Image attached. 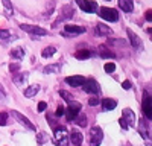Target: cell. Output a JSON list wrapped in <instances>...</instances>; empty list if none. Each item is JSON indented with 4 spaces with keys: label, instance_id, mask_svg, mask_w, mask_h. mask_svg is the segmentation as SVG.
<instances>
[{
    "label": "cell",
    "instance_id": "6da1fadb",
    "mask_svg": "<svg viewBox=\"0 0 152 146\" xmlns=\"http://www.w3.org/2000/svg\"><path fill=\"white\" fill-rule=\"evenodd\" d=\"M119 123H120L122 129H125V131L129 129V128H132V126H135L137 119H135V114H134V111H132L131 108H125V110H123Z\"/></svg>",
    "mask_w": 152,
    "mask_h": 146
},
{
    "label": "cell",
    "instance_id": "7a4b0ae2",
    "mask_svg": "<svg viewBox=\"0 0 152 146\" xmlns=\"http://www.w3.org/2000/svg\"><path fill=\"white\" fill-rule=\"evenodd\" d=\"M142 111L148 120H152V91L151 90H145V93H143Z\"/></svg>",
    "mask_w": 152,
    "mask_h": 146
},
{
    "label": "cell",
    "instance_id": "3957f363",
    "mask_svg": "<svg viewBox=\"0 0 152 146\" xmlns=\"http://www.w3.org/2000/svg\"><path fill=\"white\" fill-rule=\"evenodd\" d=\"M53 134H55L56 146H69V132L66 126H56Z\"/></svg>",
    "mask_w": 152,
    "mask_h": 146
},
{
    "label": "cell",
    "instance_id": "277c9868",
    "mask_svg": "<svg viewBox=\"0 0 152 146\" xmlns=\"http://www.w3.org/2000/svg\"><path fill=\"white\" fill-rule=\"evenodd\" d=\"M81 104L79 102H76V101H72L69 104V107L66 108V117L69 122H73L76 117H78V114L81 113Z\"/></svg>",
    "mask_w": 152,
    "mask_h": 146
},
{
    "label": "cell",
    "instance_id": "5b68a950",
    "mask_svg": "<svg viewBox=\"0 0 152 146\" xmlns=\"http://www.w3.org/2000/svg\"><path fill=\"white\" fill-rule=\"evenodd\" d=\"M126 34H128V38H129L131 47L134 49L135 52H142V50H143V41L140 40V36H138L132 29H126Z\"/></svg>",
    "mask_w": 152,
    "mask_h": 146
},
{
    "label": "cell",
    "instance_id": "8992f818",
    "mask_svg": "<svg viewBox=\"0 0 152 146\" xmlns=\"http://www.w3.org/2000/svg\"><path fill=\"white\" fill-rule=\"evenodd\" d=\"M104 140V132L100 126H93L90 129V146H99Z\"/></svg>",
    "mask_w": 152,
    "mask_h": 146
},
{
    "label": "cell",
    "instance_id": "52a82bcc",
    "mask_svg": "<svg viewBox=\"0 0 152 146\" xmlns=\"http://www.w3.org/2000/svg\"><path fill=\"white\" fill-rule=\"evenodd\" d=\"M99 15L102 17L104 20L107 21H117L119 20V12L116 9H113V8H99Z\"/></svg>",
    "mask_w": 152,
    "mask_h": 146
},
{
    "label": "cell",
    "instance_id": "ba28073f",
    "mask_svg": "<svg viewBox=\"0 0 152 146\" xmlns=\"http://www.w3.org/2000/svg\"><path fill=\"white\" fill-rule=\"evenodd\" d=\"M82 88H84V91L88 93V94H94V96H99V94H100V87H99L97 81H94L93 78L85 79V84L82 85Z\"/></svg>",
    "mask_w": 152,
    "mask_h": 146
},
{
    "label": "cell",
    "instance_id": "9c48e42d",
    "mask_svg": "<svg viewBox=\"0 0 152 146\" xmlns=\"http://www.w3.org/2000/svg\"><path fill=\"white\" fill-rule=\"evenodd\" d=\"M12 116H14V119L18 122V123L20 125H23L24 128H28V129H31V131H37V128H35V125L32 123V122L26 117V116H23L21 113H18V111H15V110H14V111H12L11 113Z\"/></svg>",
    "mask_w": 152,
    "mask_h": 146
},
{
    "label": "cell",
    "instance_id": "30bf717a",
    "mask_svg": "<svg viewBox=\"0 0 152 146\" xmlns=\"http://www.w3.org/2000/svg\"><path fill=\"white\" fill-rule=\"evenodd\" d=\"M76 3H78V6L82 11L88 12V14H93V12H96L97 8H99L94 0H76Z\"/></svg>",
    "mask_w": 152,
    "mask_h": 146
},
{
    "label": "cell",
    "instance_id": "8fae6325",
    "mask_svg": "<svg viewBox=\"0 0 152 146\" xmlns=\"http://www.w3.org/2000/svg\"><path fill=\"white\" fill-rule=\"evenodd\" d=\"M20 29L26 31L31 35H47V31L46 29H43L40 26H35V24H24V23H21L20 24Z\"/></svg>",
    "mask_w": 152,
    "mask_h": 146
},
{
    "label": "cell",
    "instance_id": "7c38bea8",
    "mask_svg": "<svg viewBox=\"0 0 152 146\" xmlns=\"http://www.w3.org/2000/svg\"><path fill=\"white\" fill-rule=\"evenodd\" d=\"M73 6L72 5H66V6H62V9H61V15L56 18V21H55V24L53 26H56L58 23H61V21H66V20H69V18H72L73 17Z\"/></svg>",
    "mask_w": 152,
    "mask_h": 146
},
{
    "label": "cell",
    "instance_id": "4fadbf2b",
    "mask_svg": "<svg viewBox=\"0 0 152 146\" xmlns=\"http://www.w3.org/2000/svg\"><path fill=\"white\" fill-rule=\"evenodd\" d=\"M82 140H84V136L79 129L73 128L70 132H69V142H72L75 146H81L82 145Z\"/></svg>",
    "mask_w": 152,
    "mask_h": 146
},
{
    "label": "cell",
    "instance_id": "5bb4252c",
    "mask_svg": "<svg viewBox=\"0 0 152 146\" xmlns=\"http://www.w3.org/2000/svg\"><path fill=\"white\" fill-rule=\"evenodd\" d=\"M94 35L96 36H110V35H113V29L104 23H99L94 28Z\"/></svg>",
    "mask_w": 152,
    "mask_h": 146
},
{
    "label": "cell",
    "instance_id": "9a60e30c",
    "mask_svg": "<svg viewBox=\"0 0 152 146\" xmlns=\"http://www.w3.org/2000/svg\"><path fill=\"white\" fill-rule=\"evenodd\" d=\"M66 82L70 85V87H81V85L85 84V78L82 75H75V76H67Z\"/></svg>",
    "mask_w": 152,
    "mask_h": 146
},
{
    "label": "cell",
    "instance_id": "2e32d148",
    "mask_svg": "<svg viewBox=\"0 0 152 146\" xmlns=\"http://www.w3.org/2000/svg\"><path fill=\"white\" fill-rule=\"evenodd\" d=\"M64 31H66V34H72L73 36H76V35L84 34V32H85V28L76 26V24H66V26H64Z\"/></svg>",
    "mask_w": 152,
    "mask_h": 146
},
{
    "label": "cell",
    "instance_id": "e0dca14e",
    "mask_svg": "<svg viewBox=\"0 0 152 146\" xmlns=\"http://www.w3.org/2000/svg\"><path fill=\"white\" fill-rule=\"evenodd\" d=\"M79 47H81L79 50H76V52H75V58H76V59H81V61H82V59H88L90 56H93V55H94L91 50H88V49H85L82 44H81Z\"/></svg>",
    "mask_w": 152,
    "mask_h": 146
},
{
    "label": "cell",
    "instance_id": "ac0fdd59",
    "mask_svg": "<svg viewBox=\"0 0 152 146\" xmlns=\"http://www.w3.org/2000/svg\"><path fill=\"white\" fill-rule=\"evenodd\" d=\"M96 53H97L100 58H114V53L110 50L107 46H99L97 50H96Z\"/></svg>",
    "mask_w": 152,
    "mask_h": 146
},
{
    "label": "cell",
    "instance_id": "d6986e66",
    "mask_svg": "<svg viewBox=\"0 0 152 146\" xmlns=\"http://www.w3.org/2000/svg\"><path fill=\"white\" fill-rule=\"evenodd\" d=\"M119 6L125 12H132L134 11V0H119Z\"/></svg>",
    "mask_w": 152,
    "mask_h": 146
},
{
    "label": "cell",
    "instance_id": "ffe728a7",
    "mask_svg": "<svg viewBox=\"0 0 152 146\" xmlns=\"http://www.w3.org/2000/svg\"><path fill=\"white\" fill-rule=\"evenodd\" d=\"M116 107H117V101H114V99H104L102 101L104 111H113Z\"/></svg>",
    "mask_w": 152,
    "mask_h": 146
},
{
    "label": "cell",
    "instance_id": "44dd1931",
    "mask_svg": "<svg viewBox=\"0 0 152 146\" xmlns=\"http://www.w3.org/2000/svg\"><path fill=\"white\" fill-rule=\"evenodd\" d=\"M38 91H40V85L34 84V85H29V87L24 90V96L26 97H34V96H37Z\"/></svg>",
    "mask_w": 152,
    "mask_h": 146
},
{
    "label": "cell",
    "instance_id": "7402d4cb",
    "mask_svg": "<svg viewBox=\"0 0 152 146\" xmlns=\"http://www.w3.org/2000/svg\"><path fill=\"white\" fill-rule=\"evenodd\" d=\"M9 55L12 56V59H21L24 56V49L23 47H15L9 52Z\"/></svg>",
    "mask_w": 152,
    "mask_h": 146
},
{
    "label": "cell",
    "instance_id": "603a6c76",
    "mask_svg": "<svg viewBox=\"0 0 152 146\" xmlns=\"http://www.w3.org/2000/svg\"><path fill=\"white\" fill-rule=\"evenodd\" d=\"M28 76H29L28 72H21V73H18V75H14V82H15L17 85H20V84H23V82H26Z\"/></svg>",
    "mask_w": 152,
    "mask_h": 146
},
{
    "label": "cell",
    "instance_id": "cb8c5ba5",
    "mask_svg": "<svg viewBox=\"0 0 152 146\" xmlns=\"http://www.w3.org/2000/svg\"><path fill=\"white\" fill-rule=\"evenodd\" d=\"M73 122H75V123L78 125V126H87V123H88V120H87V116H85V114H78V117H76Z\"/></svg>",
    "mask_w": 152,
    "mask_h": 146
},
{
    "label": "cell",
    "instance_id": "d4e9b609",
    "mask_svg": "<svg viewBox=\"0 0 152 146\" xmlns=\"http://www.w3.org/2000/svg\"><path fill=\"white\" fill-rule=\"evenodd\" d=\"M55 52H56V47H55V46H49V47L43 49L41 55H43V58H50V56H52Z\"/></svg>",
    "mask_w": 152,
    "mask_h": 146
},
{
    "label": "cell",
    "instance_id": "484cf974",
    "mask_svg": "<svg viewBox=\"0 0 152 146\" xmlns=\"http://www.w3.org/2000/svg\"><path fill=\"white\" fill-rule=\"evenodd\" d=\"M61 70V66L59 64H49V66H46L44 67V73H56V72H59Z\"/></svg>",
    "mask_w": 152,
    "mask_h": 146
},
{
    "label": "cell",
    "instance_id": "4316f807",
    "mask_svg": "<svg viewBox=\"0 0 152 146\" xmlns=\"http://www.w3.org/2000/svg\"><path fill=\"white\" fill-rule=\"evenodd\" d=\"M59 96H61V97H62V99H64L66 102H69V104L73 101V96H72L69 91H66V90H61V91H59Z\"/></svg>",
    "mask_w": 152,
    "mask_h": 146
},
{
    "label": "cell",
    "instance_id": "83f0119b",
    "mask_svg": "<svg viewBox=\"0 0 152 146\" xmlns=\"http://www.w3.org/2000/svg\"><path fill=\"white\" fill-rule=\"evenodd\" d=\"M46 140H47V137H46L44 132H38V134H37V142H38V145H43Z\"/></svg>",
    "mask_w": 152,
    "mask_h": 146
},
{
    "label": "cell",
    "instance_id": "f1b7e54d",
    "mask_svg": "<svg viewBox=\"0 0 152 146\" xmlns=\"http://www.w3.org/2000/svg\"><path fill=\"white\" fill-rule=\"evenodd\" d=\"M104 69H105L107 73H113L114 70H116V64H114V63H107V64L104 66Z\"/></svg>",
    "mask_w": 152,
    "mask_h": 146
},
{
    "label": "cell",
    "instance_id": "f546056e",
    "mask_svg": "<svg viewBox=\"0 0 152 146\" xmlns=\"http://www.w3.org/2000/svg\"><path fill=\"white\" fill-rule=\"evenodd\" d=\"M5 102H6V93H5L3 85L0 84V104H5Z\"/></svg>",
    "mask_w": 152,
    "mask_h": 146
},
{
    "label": "cell",
    "instance_id": "4dcf8cb0",
    "mask_svg": "<svg viewBox=\"0 0 152 146\" xmlns=\"http://www.w3.org/2000/svg\"><path fill=\"white\" fill-rule=\"evenodd\" d=\"M99 102H100L99 96H93V97H90V99H88V105H91V107H96Z\"/></svg>",
    "mask_w": 152,
    "mask_h": 146
},
{
    "label": "cell",
    "instance_id": "1f68e13d",
    "mask_svg": "<svg viewBox=\"0 0 152 146\" xmlns=\"http://www.w3.org/2000/svg\"><path fill=\"white\" fill-rule=\"evenodd\" d=\"M8 123V114L6 113H0V125L5 126Z\"/></svg>",
    "mask_w": 152,
    "mask_h": 146
},
{
    "label": "cell",
    "instance_id": "d6a6232c",
    "mask_svg": "<svg viewBox=\"0 0 152 146\" xmlns=\"http://www.w3.org/2000/svg\"><path fill=\"white\" fill-rule=\"evenodd\" d=\"M53 8H55V2L52 0V2H50V6H49V8H47V11L44 12V17H49L50 14H52V12H53Z\"/></svg>",
    "mask_w": 152,
    "mask_h": 146
},
{
    "label": "cell",
    "instance_id": "836d02e7",
    "mask_svg": "<svg viewBox=\"0 0 152 146\" xmlns=\"http://www.w3.org/2000/svg\"><path fill=\"white\" fill-rule=\"evenodd\" d=\"M9 31H6V29H0V40H6V38H9Z\"/></svg>",
    "mask_w": 152,
    "mask_h": 146
},
{
    "label": "cell",
    "instance_id": "e575fe53",
    "mask_svg": "<svg viewBox=\"0 0 152 146\" xmlns=\"http://www.w3.org/2000/svg\"><path fill=\"white\" fill-rule=\"evenodd\" d=\"M2 2H3V5L6 8V12H8V14H11V12H12V3L9 2V0H2Z\"/></svg>",
    "mask_w": 152,
    "mask_h": 146
},
{
    "label": "cell",
    "instance_id": "d590c367",
    "mask_svg": "<svg viewBox=\"0 0 152 146\" xmlns=\"http://www.w3.org/2000/svg\"><path fill=\"white\" fill-rule=\"evenodd\" d=\"M9 70H11V73L17 75L18 70H20V64H11V66H9Z\"/></svg>",
    "mask_w": 152,
    "mask_h": 146
},
{
    "label": "cell",
    "instance_id": "8d00e7d4",
    "mask_svg": "<svg viewBox=\"0 0 152 146\" xmlns=\"http://www.w3.org/2000/svg\"><path fill=\"white\" fill-rule=\"evenodd\" d=\"M56 117H61V116H64L66 114V108L64 107H58V110H56Z\"/></svg>",
    "mask_w": 152,
    "mask_h": 146
},
{
    "label": "cell",
    "instance_id": "74e56055",
    "mask_svg": "<svg viewBox=\"0 0 152 146\" xmlns=\"http://www.w3.org/2000/svg\"><path fill=\"white\" fill-rule=\"evenodd\" d=\"M46 108H47V104H46V102H43V101H41L40 104H38V111H40V113H43Z\"/></svg>",
    "mask_w": 152,
    "mask_h": 146
},
{
    "label": "cell",
    "instance_id": "f35d334b",
    "mask_svg": "<svg viewBox=\"0 0 152 146\" xmlns=\"http://www.w3.org/2000/svg\"><path fill=\"white\" fill-rule=\"evenodd\" d=\"M122 87H123L125 90H129V88H131V81H128V79L123 81V82H122Z\"/></svg>",
    "mask_w": 152,
    "mask_h": 146
},
{
    "label": "cell",
    "instance_id": "ab89813d",
    "mask_svg": "<svg viewBox=\"0 0 152 146\" xmlns=\"http://www.w3.org/2000/svg\"><path fill=\"white\" fill-rule=\"evenodd\" d=\"M145 17H146V20H148V21H152V9H148V11H146Z\"/></svg>",
    "mask_w": 152,
    "mask_h": 146
},
{
    "label": "cell",
    "instance_id": "60d3db41",
    "mask_svg": "<svg viewBox=\"0 0 152 146\" xmlns=\"http://www.w3.org/2000/svg\"><path fill=\"white\" fill-rule=\"evenodd\" d=\"M146 32L151 35V40H152V28H148V29H146Z\"/></svg>",
    "mask_w": 152,
    "mask_h": 146
}]
</instances>
